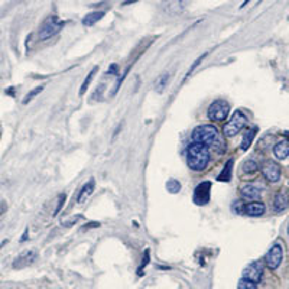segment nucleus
<instances>
[{"label": "nucleus", "instance_id": "f8f14e48", "mask_svg": "<svg viewBox=\"0 0 289 289\" xmlns=\"http://www.w3.org/2000/svg\"><path fill=\"white\" fill-rule=\"evenodd\" d=\"M240 195H242V198L244 201H249V203L259 201L261 199V190L257 187L252 185V184H249V185H244L243 188L240 190Z\"/></svg>", "mask_w": 289, "mask_h": 289}, {"label": "nucleus", "instance_id": "9b49d317", "mask_svg": "<svg viewBox=\"0 0 289 289\" xmlns=\"http://www.w3.org/2000/svg\"><path fill=\"white\" fill-rule=\"evenodd\" d=\"M289 207V194L286 191H279L273 199V208L276 213H283Z\"/></svg>", "mask_w": 289, "mask_h": 289}, {"label": "nucleus", "instance_id": "aec40b11", "mask_svg": "<svg viewBox=\"0 0 289 289\" xmlns=\"http://www.w3.org/2000/svg\"><path fill=\"white\" fill-rule=\"evenodd\" d=\"M168 81H169V74L168 72H165L162 74L158 80H156V84H155V89L158 93H162L165 90V87L168 85Z\"/></svg>", "mask_w": 289, "mask_h": 289}, {"label": "nucleus", "instance_id": "4468645a", "mask_svg": "<svg viewBox=\"0 0 289 289\" xmlns=\"http://www.w3.org/2000/svg\"><path fill=\"white\" fill-rule=\"evenodd\" d=\"M36 257V253L35 252H26L23 253L22 256H19L18 259H16V262L13 263V268H23V266H26L29 263L34 262V259Z\"/></svg>", "mask_w": 289, "mask_h": 289}, {"label": "nucleus", "instance_id": "39448f33", "mask_svg": "<svg viewBox=\"0 0 289 289\" xmlns=\"http://www.w3.org/2000/svg\"><path fill=\"white\" fill-rule=\"evenodd\" d=\"M64 27V22H61L56 16H49L45 22L42 23V26L39 29V39L45 41L51 36L56 35Z\"/></svg>", "mask_w": 289, "mask_h": 289}, {"label": "nucleus", "instance_id": "412c9836", "mask_svg": "<svg viewBox=\"0 0 289 289\" xmlns=\"http://www.w3.org/2000/svg\"><path fill=\"white\" fill-rule=\"evenodd\" d=\"M166 190L169 191L171 194H177L181 191V184L180 181L177 180H169L166 182Z\"/></svg>", "mask_w": 289, "mask_h": 289}, {"label": "nucleus", "instance_id": "0eeeda50", "mask_svg": "<svg viewBox=\"0 0 289 289\" xmlns=\"http://www.w3.org/2000/svg\"><path fill=\"white\" fill-rule=\"evenodd\" d=\"M263 276V265L261 261H253L243 269V279H247L253 283H259Z\"/></svg>", "mask_w": 289, "mask_h": 289}, {"label": "nucleus", "instance_id": "4be33fe9", "mask_svg": "<svg viewBox=\"0 0 289 289\" xmlns=\"http://www.w3.org/2000/svg\"><path fill=\"white\" fill-rule=\"evenodd\" d=\"M257 169H259V165L254 161H246L243 163V171L246 174H254V172H257Z\"/></svg>", "mask_w": 289, "mask_h": 289}, {"label": "nucleus", "instance_id": "20e7f679", "mask_svg": "<svg viewBox=\"0 0 289 289\" xmlns=\"http://www.w3.org/2000/svg\"><path fill=\"white\" fill-rule=\"evenodd\" d=\"M228 113H230V104L226 100L213 101L207 110V116L211 122H223L227 119Z\"/></svg>", "mask_w": 289, "mask_h": 289}, {"label": "nucleus", "instance_id": "dca6fc26", "mask_svg": "<svg viewBox=\"0 0 289 289\" xmlns=\"http://www.w3.org/2000/svg\"><path fill=\"white\" fill-rule=\"evenodd\" d=\"M104 15H106V13L101 12V10H100V12H91V13L84 16V19H82V25H84V26H93V25H94L96 22H99L100 19L103 18Z\"/></svg>", "mask_w": 289, "mask_h": 289}, {"label": "nucleus", "instance_id": "6e6552de", "mask_svg": "<svg viewBox=\"0 0 289 289\" xmlns=\"http://www.w3.org/2000/svg\"><path fill=\"white\" fill-rule=\"evenodd\" d=\"M262 169L263 177L269 182H278L280 180V175H282V169H280V165L275 161H265L261 166Z\"/></svg>", "mask_w": 289, "mask_h": 289}, {"label": "nucleus", "instance_id": "f257e3e1", "mask_svg": "<svg viewBox=\"0 0 289 289\" xmlns=\"http://www.w3.org/2000/svg\"><path fill=\"white\" fill-rule=\"evenodd\" d=\"M210 162V151L208 146L203 143L192 142L187 149V163L191 171L201 172L207 168Z\"/></svg>", "mask_w": 289, "mask_h": 289}, {"label": "nucleus", "instance_id": "9d476101", "mask_svg": "<svg viewBox=\"0 0 289 289\" xmlns=\"http://www.w3.org/2000/svg\"><path fill=\"white\" fill-rule=\"evenodd\" d=\"M265 211H266V207L262 201H252L246 204L243 208V213L249 217H261L265 214Z\"/></svg>", "mask_w": 289, "mask_h": 289}, {"label": "nucleus", "instance_id": "a878e982", "mask_svg": "<svg viewBox=\"0 0 289 289\" xmlns=\"http://www.w3.org/2000/svg\"><path fill=\"white\" fill-rule=\"evenodd\" d=\"M206 55H207V54H204V55H203V56H199L198 60H197V61H195V63H194V65H192V67H191V68H190V71L187 72V77H190V75H191V72L194 71V70H195V68H197V67H198L199 63H201V61H203V60H204V56H206Z\"/></svg>", "mask_w": 289, "mask_h": 289}, {"label": "nucleus", "instance_id": "f3484780", "mask_svg": "<svg viewBox=\"0 0 289 289\" xmlns=\"http://www.w3.org/2000/svg\"><path fill=\"white\" fill-rule=\"evenodd\" d=\"M93 191H94V180H90L81 188L80 194H78V199H77V201H78L80 204H82V203H84V201L87 199V197H90Z\"/></svg>", "mask_w": 289, "mask_h": 289}, {"label": "nucleus", "instance_id": "f03ea898", "mask_svg": "<svg viewBox=\"0 0 289 289\" xmlns=\"http://www.w3.org/2000/svg\"><path fill=\"white\" fill-rule=\"evenodd\" d=\"M192 140L206 146H213V148L221 144L218 140V129L213 125H201L195 127L192 132Z\"/></svg>", "mask_w": 289, "mask_h": 289}, {"label": "nucleus", "instance_id": "423d86ee", "mask_svg": "<svg viewBox=\"0 0 289 289\" xmlns=\"http://www.w3.org/2000/svg\"><path fill=\"white\" fill-rule=\"evenodd\" d=\"M282 261H283V247L279 243L273 244L265 256V265L271 271H276L280 266Z\"/></svg>", "mask_w": 289, "mask_h": 289}, {"label": "nucleus", "instance_id": "a211bd4d", "mask_svg": "<svg viewBox=\"0 0 289 289\" xmlns=\"http://www.w3.org/2000/svg\"><path fill=\"white\" fill-rule=\"evenodd\" d=\"M256 127L254 129H250V130H247L246 133H244V136H243V139H242V151H247L250 146H252V143H253V139H254V136H256Z\"/></svg>", "mask_w": 289, "mask_h": 289}, {"label": "nucleus", "instance_id": "c85d7f7f", "mask_svg": "<svg viewBox=\"0 0 289 289\" xmlns=\"http://www.w3.org/2000/svg\"><path fill=\"white\" fill-rule=\"evenodd\" d=\"M288 233H289V224H288Z\"/></svg>", "mask_w": 289, "mask_h": 289}, {"label": "nucleus", "instance_id": "6ab92c4d", "mask_svg": "<svg viewBox=\"0 0 289 289\" xmlns=\"http://www.w3.org/2000/svg\"><path fill=\"white\" fill-rule=\"evenodd\" d=\"M97 71H99V67H94V68H93V70L89 72L87 78L84 80V82H82V85H81V89H80V96L85 94V91H87V89H89V85L91 84V81H93V78H94V75H96V72H97Z\"/></svg>", "mask_w": 289, "mask_h": 289}, {"label": "nucleus", "instance_id": "1a4fd4ad", "mask_svg": "<svg viewBox=\"0 0 289 289\" xmlns=\"http://www.w3.org/2000/svg\"><path fill=\"white\" fill-rule=\"evenodd\" d=\"M210 190H211V184L208 181L201 182L194 191V203L197 206H206L210 201Z\"/></svg>", "mask_w": 289, "mask_h": 289}, {"label": "nucleus", "instance_id": "2eb2a0df", "mask_svg": "<svg viewBox=\"0 0 289 289\" xmlns=\"http://www.w3.org/2000/svg\"><path fill=\"white\" fill-rule=\"evenodd\" d=\"M233 159H228L227 163L224 165V168H223V171L220 172V175L217 177V180L220 181V182H228V181L232 180V174H233Z\"/></svg>", "mask_w": 289, "mask_h": 289}, {"label": "nucleus", "instance_id": "5701e85b", "mask_svg": "<svg viewBox=\"0 0 289 289\" xmlns=\"http://www.w3.org/2000/svg\"><path fill=\"white\" fill-rule=\"evenodd\" d=\"M42 90H44V85H39V87H36V89H34L32 91H29L26 96H25V100H23V104H26L27 101H31V100L34 99V97H36L39 93H42Z\"/></svg>", "mask_w": 289, "mask_h": 289}, {"label": "nucleus", "instance_id": "7ed1b4c3", "mask_svg": "<svg viewBox=\"0 0 289 289\" xmlns=\"http://www.w3.org/2000/svg\"><path fill=\"white\" fill-rule=\"evenodd\" d=\"M247 123V118L242 110H236L233 116L226 123L224 126V136L226 137H233L237 133H240L243 130V127Z\"/></svg>", "mask_w": 289, "mask_h": 289}, {"label": "nucleus", "instance_id": "cd10ccee", "mask_svg": "<svg viewBox=\"0 0 289 289\" xmlns=\"http://www.w3.org/2000/svg\"><path fill=\"white\" fill-rule=\"evenodd\" d=\"M249 2H250V0H244L243 3H242V6H240V8H244V6H247V3H249Z\"/></svg>", "mask_w": 289, "mask_h": 289}, {"label": "nucleus", "instance_id": "393cba45", "mask_svg": "<svg viewBox=\"0 0 289 289\" xmlns=\"http://www.w3.org/2000/svg\"><path fill=\"white\" fill-rule=\"evenodd\" d=\"M64 203H65V194H61V195L58 197V206H56V208H55L54 216H56V214L60 213V210H61V207H63Z\"/></svg>", "mask_w": 289, "mask_h": 289}, {"label": "nucleus", "instance_id": "bb28decb", "mask_svg": "<svg viewBox=\"0 0 289 289\" xmlns=\"http://www.w3.org/2000/svg\"><path fill=\"white\" fill-rule=\"evenodd\" d=\"M118 70H119L118 64H113V65L108 68V74H110V75H116V74H118Z\"/></svg>", "mask_w": 289, "mask_h": 289}, {"label": "nucleus", "instance_id": "ddd939ff", "mask_svg": "<svg viewBox=\"0 0 289 289\" xmlns=\"http://www.w3.org/2000/svg\"><path fill=\"white\" fill-rule=\"evenodd\" d=\"M273 154L275 156L278 158V159H286L289 156V142L288 140H282L279 143L275 144V148H273Z\"/></svg>", "mask_w": 289, "mask_h": 289}, {"label": "nucleus", "instance_id": "b1692460", "mask_svg": "<svg viewBox=\"0 0 289 289\" xmlns=\"http://www.w3.org/2000/svg\"><path fill=\"white\" fill-rule=\"evenodd\" d=\"M237 289H257V285L256 283H253L250 280L247 279H240V282L237 283Z\"/></svg>", "mask_w": 289, "mask_h": 289}]
</instances>
